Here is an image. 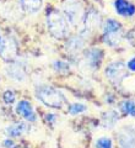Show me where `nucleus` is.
Returning <instances> with one entry per match:
<instances>
[{
  "mask_svg": "<svg viewBox=\"0 0 135 148\" xmlns=\"http://www.w3.org/2000/svg\"><path fill=\"white\" fill-rule=\"evenodd\" d=\"M36 96L42 104L52 109H62L66 104V99L62 94V91L49 85H42L37 88Z\"/></svg>",
  "mask_w": 135,
  "mask_h": 148,
  "instance_id": "obj_1",
  "label": "nucleus"
},
{
  "mask_svg": "<svg viewBox=\"0 0 135 148\" xmlns=\"http://www.w3.org/2000/svg\"><path fill=\"white\" fill-rule=\"evenodd\" d=\"M118 112H115V111L111 110V111H107V112L103 114V116H102V121H103V125L104 127L107 128H112L115 125V122L118 121Z\"/></svg>",
  "mask_w": 135,
  "mask_h": 148,
  "instance_id": "obj_15",
  "label": "nucleus"
},
{
  "mask_svg": "<svg viewBox=\"0 0 135 148\" xmlns=\"http://www.w3.org/2000/svg\"><path fill=\"white\" fill-rule=\"evenodd\" d=\"M104 34H113V32H122V25L114 18H108L103 25Z\"/></svg>",
  "mask_w": 135,
  "mask_h": 148,
  "instance_id": "obj_16",
  "label": "nucleus"
},
{
  "mask_svg": "<svg viewBox=\"0 0 135 148\" xmlns=\"http://www.w3.org/2000/svg\"><path fill=\"white\" fill-rule=\"evenodd\" d=\"M104 73H106V78L114 85H120L122 82L128 77L127 66L122 62H113L108 64Z\"/></svg>",
  "mask_w": 135,
  "mask_h": 148,
  "instance_id": "obj_4",
  "label": "nucleus"
},
{
  "mask_svg": "<svg viewBox=\"0 0 135 148\" xmlns=\"http://www.w3.org/2000/svg\"><path fill=\"white\" fill-rule=\"evenodd\" d=\"M53 67H54L55 71H57V72H60V73H64V72L69 71V64H68V63H65V62H63V61L54 62V63H53Z\"/></svg>",
  "mask_w": 135,
  "mask_h": 148,
  "instance_id": "obj_22",
  "label": "nucleus"
},
{
  "mask_svg": "<svg viewBox=\"0 0 135 148\" xmlns=\"http://www.w3.org/2000/svg\"><path fill=\"white\" fill-rule=\"evenodd\" d=\"M119 109L123 114L135 117V101L133 100H124L119 104Z\"/></svg>",
  "mask_w": 135,
  "mask_h": 148,
  "instance_id": "obj_18",
  "label": "nucleus"
},
{
  "mask_svg": "<svg viewBox=\"0 0 135 148\" xmlns=\"http://www.w3.org/2000/svg\"><path fill=\"white\" fill-rule=\"evenodd\" d=\"M86 110H87L86 105H83L81 103H74V104H71L70 106H69V114L70 115H79V114H81Z\"/></svg>",
  "mask_w": 135,
  "mask_h": 148,
  "instance_id": "obj_19",
  "label": "nucleus"
},
{
  "mask_svg": "<svg viewBox=\"0 0 135 148\" xmlns=\"http://www.w3.org/2000/svg\"><path fill=\"white\" fill-rule=\"evenodd\" d=\"M31 130V125L27 123V122H15L10 125V126H7L5 132L9 137H21L26 135V133H28Z\"/></svg>",
  "mask_w": 135,
  "mask_h": 148,
  "instance_id": "obj_9",
  "label": "nucleus"
},
{
  "mask_svg": "<svg viewBox=\"0 0 135 148\" xmlns=\"http://www.w3.org/2000/svg\"><path fill=\"white\" fill-rule=\"evenodd\" d=\"M113 143L109 137H101L95 142V148H112Z\"/></svg>",
  "mask_w": 135,
  "mask_h": 148,
  "instance_id": "obj_20",
  "label": "nucleus"
},
{
  "mask_svg": "<svg viewBox=\"0 0 135 148\" xmlns=\"http://www.w3.org/2000/svg\"><path fill=\"white\" fill-rule=\"evenodd\" d=\"M103 41L111 46V47H115L120 43L122 41V32H113V34H104L103 35Z\"/></svg>",
  "mask_w": 135,
  "mask_h": 148,
  "instance_id": "obj_17",
  "label": "nucleus"
},
{
  "mask_svg": "<svg viewBox=\"0 0 135 148\" xmlns=\"http://www.w3.org/2000/svg\"><path fill=\"white\" fill-rule=\"evenodd\" d=\"M102 58H103V54H102V51L100 48H91L85 54V61L87 66L94 69L100 66Z\"/></svg>",
  "mask_w": 135,
  "mask_h": 148,
  "instance_id": "obj_12",
  "label": "nucleus"
},
{
  "mask_svg": "<svg viewBox=\"0 0 135 148\" xmlns=\"http://www.w3.org/2000/svg\"><path fill=\"white\" fill-rule=\"evenodd\" d=\"M127 67H128L132 72H135V57H133V58L129 59V62L127 63Z\"/></svg>",
  "mask_w": 135,
  "mask_h": 148,
  "instance_id": "obj_23",
  "label": "nucleus"
},
{
  "mask_svg": "<svg viewBox=\"0 0 135 148\" xmlns=\"http://www.w3.org/2000/svg\"><path fill=\"white\" fill-rule=\"evenodd\" d=\"M119 148H135V132L130 128H124L118 133Z\"/></svg>",
  "mask_w": 135,
  "mask_h": 148,
  "instance_id": "obj_7",
  "label": "nucleus"
},
{
  "mask_svg": "<svg viewBox=\"0 0 135 148\" xmlns=\"http://www.w3.org/2000/svg\"><path fill=\"white\" fill-rule=\"evenodd\" d=\"M24 10L30 14H36L42 9V0H20Z\"/></svg>",
  "mask_w": 135,
  "mask_h": 148,
  "instance_id": "obj_14",
  "label": "nucleus"
},
{
  "mask_svg": "<svg viewBox=\"0 0 135 148\" xmlns=\"http://www.w3.org/2000/svg\"><path fill=\"white\" fill-rule=\"evenodd\" d=\"M101 25V15L98 11L94 10H88L85 16H83V20L80 25V34L82 36H88L91 32H94L96 29H98V26Z\"/></svg>",
  "mask_w": 135,
  "mask_h": 148,
  "instance_id": "obj_5",
  "label": "nucleus"
},
{
  "mask_svg": "<svg viewBox=\"0 0 135 148\" xmlns=\"http://www.w3.org/2000/svg\"><path fill=\"white\" fill-rule=\"evenodd\" d=\"M16 112L20 115V116L24 117L25 120L30 121V122L36 121L35 110H33V108H32L31 103H30V101H27V100H21L20 103L17 104V106H16Z\"/></svg>",
  "mask_w": 135,
  "mask_h": 148,
  "instance_id": "obj_8",
  "label": "nucleus"
},
{
  "mask_svg": "<svg viewBox=\"0 0 135 148\" xmlns=\"http://www.w3.org/2000/svg\"><path fill=\"white\" fill-rule=\"evenodd\" d=\"M63 11L69 25L80 27L81 22L83 20V16H85L83 9L80 4L75 1V0H68V3H65L63 6Z\"/></svg>",
  "mask_w": 135,
  "mask_h": 148,
  "instance_id": "obj_3",
  "label": "nucleus"
},
{
  "mask_svg": "<svg viewBox=\"0 0 135 148\" xmlns=\"http://www.w3.org/2000/svg\"><path fill=\"white\" fill-rule=\"evenodd\" d=\"M17 56V45L11 37L0 36V57L5 61H12Z\"/></svg>",
  "mask_w": 135,
  "mask_h": 148,
  "instance_id": "obj_6",
  "label": "nucleus"
},
{
  "mask_svg": "<svg viewBox=\"0 0 135 148\" xmlns=\"http://www.w3.org/2000/svg\"><path fill=\"white\" fill-rule=\"evenodd\" d=\"M83 45H85V42H83V38L81 36H74V37H70V38H69L65 48H66L68 52H70L71 54H76L83 48Z\"/></svg>",
  "mask_w": 135,
  "mask_h": 148,
  "instance_id": "obj_13",
  "label": "nucleus"
},
{
  "mask_svg": "<svg viewBox=\"0 0 135 148\" xmlns=\"http://www.w3.org/2000/svg\"><path fill=\"white\" fill-rule=\"evenodd\" d=\"M4 147L5 148H15V143L11 140H5L4 141Z\"/></svg>",
  "mask_w": 135,
  "mask_h": 148,
  "instance_id": "obj_24",
  "label": "nucleus"
},
{
  "mask_svg": "<svg viewBox=\"0 0 135 148\" xmlns=\"http://www.w3.org/2000/svg\"><path fill=\"white\" fill-rule=\"evenodd\" d=\"M3 99H4V103L5 104L11 105V104L15 103L16 95H15V92H14L12 90H6L5 92H4V95H3Z\"/></svg>",
  "mask_w": 135,
  "mask_h": 148,
  "instance_id": "obj_21",
  "label": "nucleus"
},
{
  "mask_svg": "<svg viewBox=\"0 0 135 148\" xmlns=\"http://www.w3.org/2000/svg\"><path fill=\"white\" fill-rule=\"evenodd\" d=\"M47 27L49 32L57 38H64L69 34V22L58 11H50L47 15Z\"/></svg>",
  "mask_w": 135,
  "mask_h": 148,
  "instance_id": "obj_2",
  "label": "nucleus"
},
{
  "mask_svg": "<svg viewBox=\"0 0 135 148\" xmlns=\"http://www.w3.org/2000/svg\"><path fill=\"white\" fill-rule=\"evenodd\" d=\"M114 9L118 15L123 17H132L135 15V6L128 0H115Z\"/></svg>",
  "mask_w": 135,
  "mask_h": 148,
  "instance_id": "obj_10",
  "label": "nucleus"
},
{
  "mask_svg": "<svg viewBox=\"0 0 135 148\" xmlns=\"http://www.w3.org/2000/svg\"><path fill=\"white\" fill-rule=\"evenodd\" d=\"M6 74L9 78L16 82H24L26 79V72L20 63H12L6 67Z\"/></svg>",
  "mask_w": 135,
  "mask_h": 148,
  "instance_id": "obj_11",
  "label": "nucleus"
}]
</instances>
